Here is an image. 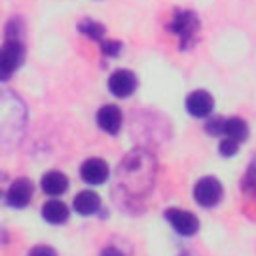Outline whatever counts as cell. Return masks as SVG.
<instances>
[{
    "label": "cell",
    "instance_id": "d6986e66",
    "mask_svg": "<svg viewBox=\"0 0 256 256\" xmlns=\"http://www.w3.org/2000/svg\"><path fill=\"white\" fill-rule=\"evenodd\" d=\"M238 142H234V140H230V138H224L222 142H220V154L222 156H234L236 152H238Z\"/></svg>",
    "mask_w": 256,
    "mask_h": 256
},
{
    "label": "cell",
    "instance_id": "7a4b0ae2",
    "mask_svg": "<svg viewBox=\"0 0 256 256\" xmlns=\"http://www.w3.org/2000/svg\"><path fill=\"white\" fill-rule=\"evenodd\" d=\"M22 60H24V40H22L20 20L12 18L10 24L6 26V38H4L2 54H0V76H2V80H8L20 68Z\"/></svg>",
    "mask_w": 256,
    "mask_h": 256
},
{
    "label": "cell",
    "instance_id": "7402d4cb",
    "mask_svg": "<svg viewBox=\"0 0 256 256\" xmlns=\"http://www.w3.org/2000/svg\"><path fill=\"white\" fill-rule=\"evenodd\" d=\"M100 256H124L116 246H108V248H104L102 252H100Z\"/></svg>",
    "mask_w": 256,
    "mask_h": 256
},
{
    "label": "cell",
    "instance_id": "8fae6325",
    "mask_svg": "<svg viewBox=\"0 0 256 256\" xmlns=\"http://www.w3.org/2000/svg\"><path fill=\"white\" fill-rule=\"evenodd\" d=\"M96 120H98V126L106 132V134H118L120 126H122V112L118 106L114 104H106L98 110L96 114Z\"/></svg>",
    "mask_w": 256,
    "mask_h": 256
},
{
    "label": "cell",
    "instance_id": "9a60e30c",
    "mask_svg": "<svg viewBox=\"0 0 256 256\" xmlns=\"http://www.w3.org/2000/svg\"><path fill=\"white\" fill-rule=\"evenodd\" d=\"M248 136V124L242 120V118H226V124H224V138H230L234 142H242L244 138Z\"/></svg>",
    "mask_w": 256,
    "mask_h": 256
},
{
    "label": "cell",
    "instance_id": "52a82bcc",
    "mask_svg": "<svg viewBox=\"0 0 256 256\" xmlns=\"http://www.w3.org/2000/svg\"><path fill=\"white\" fill-rule=\"evenodd\" d=\"M32 192H34L32 182L26 180V178H18V180L12 182L10 188L6 190L4 200H6V204L12 206V208H24V206H28V202H30V198H32Z\"/></svg>",
    "mask_w": 256,
    "mask_h": 256
},
{
    "label": "cell",
    "instance_id": "ac0fdd59",
    "mask_svg": "<svg viewBox=\"0 0 256 256\" xmlns=\"http://www.w3.org/2000/svg\"><path fill=\"white\" fill-rule=\"evenodd\" d=\"M224 124H226L224 118H210L206 122V132L208 134H224Z\"/></svg>",
    "mask_w": 256,
    "mask_h": 256
},
{
    "label": "cell",
    "instance_id": "7c38bea8",
    "mask_svg": "<svg viewBox=\"0 0 256 256\" xmlns=\"http://www.w3.org/2000/svg\"><path fill=\"white\" fill-rule=\"evenodd\" d=\"M74 210L82 216H92L100 210V196L92 190H82L74 196Z\"/></svg>",
    "mask_w": 256,
    "mask_h": 256
},
{
    "label": "cell",
    "instance_id": "2e32d148",
    "mask_svg": "<svg viewBox=\"0 0 256 256\" xmlns=\"http://www.w3.org/2000/svg\"><path fill=\"white\" fill-rule=\"evenodd\" d=\"M78 30H80L84 36H88V38H92V40H98L100 44L104 42V26H102L100 22L92 20V18H84V20L78 24Z\"/></svg>",
    "mask_w": 256,
    "mask_h": 256
},
{
    "label": "cell",
    "instance_id": "5b68a950",
    "mask_svg": "<svg viewBox=\"0 0 256 256\" xmlns=\"http://www.w3.org/2000/svg\"><path fill=\"white\" fill-rule=\"evenodd\" d=\"M222 198V184L214 178V176H204L196 182L194 186V200L200 204V206H206V208H212L220 202Z\"/></svg>",
    "mask_w": 256,
    "mask_h": 256
},
{
    "label": "cell",
    "instance_id": "ffe728a7",
    "mask_svg": "<svg viewBox=\"0 0 256 256\" xmlns=\"http://www.w3.org/2000/svg\"><path fill=\"white\" fill-rule=\"evenodd\" d=\"M120 48H122V44L118 40H104L102 42V52L106 56H118L120 54Z\"/></svg>",
    "mask_w": 256,
    "mask_h": 256
},
{
    "label": "cell",
    "instance_id": "44dd1931",
    "mask_svg": "<svg viewBox=\"0 0 256 256\" xmlns=\"http://www.w3.org/2000/svg\"><path fill=\"white\" fill-rule=\"evenodd\" d=\"M28 256H58V254H56V250L50 248V246H34V248L28 252Z\"/></svg>",
    "mask_w": 256,
    "mask_h": 256
},
{
    "label": "cell",
    "instance_id": "4fadbf2b",
    "mask_svg": "<svg viewBox=\"0 0 256 256\" xmlns=\"http://www.w3.org/2000/svg\"><path fill=\"white\" fill-rule=\"evenodd\" d=\"M40 186H42V190H44L46 194L58 196V194H62V192L68 188V178H66L62 172H58V170H50V172H46V174L42 176Z\"/></svg>",
    "mask_w": 256,
    "mask_h": 256
},
{
    "label": "cell",
    "instance_id": "6da1fadb",
    "mask_svg": "<svg viewBox=\"0 0 256 256\" xmlns=\"http://www.w3.org/2000/svg\"><path fill=\"white\" fill-rule=\"evenodd\" d=\"M156 178V158L146 148L130 150L116 168V202L132 208L150 194Z\"/></svg>",
    "mask_w": 256,
    "mask_h": 256
},
{
    "label": "cell",
    "instance_id": "277c9868",
    "mask_svg": "<svg viewBox=\"0 0 256 256\" xmlns=\"http://www.w3.org/2000/svg\"><path fill=\"white\" fill-rule=\"evenodd\" d=\"M168 30L178 38L180 48L188 50L196 44L198 32H200V22L198 16L190 10H176L172 16V22L168 24Z\"/></svg>",
    "mask_w": 256,
    "mask_h": 256
},
{
    "label": "cell",
    "instance_id": "5bb4252c",
    "mask_svg": "<svg viewBox=\"0 0 256 256\" xmlns=\"http://www.w3.org/2000/svg\"><path fill=\"white\" fill-rule=\"evenodd\" d=\"M68 214H70L68 212V206L64 202H60V200H50V202H46L42 206V216L50 224H62V222H66L68 220Z\"/></svg>",
    "mask_w": 256,
    "mask_h": 256
},
{
    "label": "cell",
    "instance_id": "8992f818",
    "mask_svg": "<svg viewBox=\"0 0 256 256\" xmlns=\"http://www.w3.org/2000/svg\"><path fill=\"white\" fill-rule=\"evenodd\" d=\"M164 216L170 222V226L182 236H192L198 232V218L192 212H186L180 208H168Z\"/></svg>",
    "mask_w": 256,
    "mask_h": 256
},
{
    "label": "cell",
    "instance_id": "ba28073f",
    "mask_svg": "<svg viewBox=\"0 0 256 256\" xmlns=\"http://www.w3.org/2000/svg\"><path fill=\"white\" fill-rule=\"evenodd\" d=\"M212 108H214V100H212V94L206 90H194L186 98V110H188V114H192L196 118L210 116Z\"/></svg>",
    "mask_w": 256,
    "mask_h": 256
},
{
    "label": "cell",
    "instance_id": "30bf717a",
    "mask_svg": "<svg viewBox=\"0 0 256 256\" xmlns=\"http://www.w3.org/2000/svg\"><path fill=\"white\" fill-rule=\"evenodd\" d=\"M108 174H110L108 164L102 158H88L80 168V176L88 184H102L106 182Z\"/></svg>",
    "mask_w": 256,
    "mask_h": 256
},
{
    "label": "cell",
    "instance_id": "3957f363",
    "mask_svg": "<svg viewBox=\"0 0 256 256\" xmlns=\"http://www.w3.org/2000/svg\"><path fill=\"white\" fill-rule=\"evenodd\" d=\"M0 106H2V112H0V122H2L0 136H2V142H4V144H10V142H12V136H10V134H14V140L18 142L20 136L16 134V130L22 134L24 122H26L24 106H22V102H20L12 92H8V90L2 92Z\"/></svg>",
    "mask_w": 256,
    "mask_h": 256
},
{
    "label": "cell",
    "instance_id": "9c48e42d",
    "mask_svg": "<svg viewBox=\"0 0 256 256\" xmlns=\"http://www.w3.org/2000/svg\"><path fill=\"white\" fill-rule=\"evenodd\" d=\"M108 90L118 96V98H126L136 90V76L130 70H116L110 80H108Z\"/></svg>",
    "mask_w": 256,
    "mask_h": 256
},
{
    "label": "cell",
    "instance_id": "e0dca14e",
    "mask_svg": "<svg viewBox=\"0 0 256 256\" xmlns=\"http://www.w3.org/2000/svg\"><path fill=\"white\" fill-rule=\"evenodd\" d=\"M242 188L248 194H256V156L252 158V162H250V166L246 170V176L242 180Z\"/></svg>",
    "mask_w": 256,
    "mask_h": 256
}]
</instances>
